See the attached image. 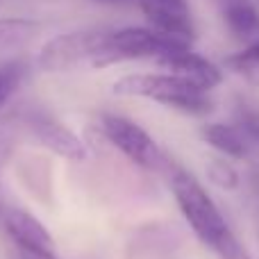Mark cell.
I'll return each mask as SVG.
<instances>
[{"label": "cell", "instance_id": "cell-1", "mask_svg": "<svg viewBox=\"0 0 259 259\" xmlns=\"http://www.w3.org/2000/svg\"><path fill=\"white\" fill-rule=\"evenodd\" d=\"M168 187L189 230L196 234V239L202 246L214 252L221 246V241H225L232 234V228L223 216V211L219 209L216 200L211 198V193L196 175L180 166L170 168Z\"/></svg>", "mask_w": 259, "mask_h": 259}, {"label": "cell", "instance_id": "cell-2", "mask_svg": "<svg viewBox=\"0 0 259 259\" xmlns=\"http://www.w3.org/2000/svg\"><path fill=\"white\" fill-rule=\"evenodd\" d=\"M114 96L146 98L189 116H207L214 109L209 94L170 73H132L114 82Z\"/></svg>", "mask_w": 259, "mask_h": 259}, {"label": "cell", "instance_id": "cell-3", "mask_svg": "<svg viewBox=\"0 0 259 259\" xmlns=\"http://www.w3.org/2000/svg\"><path fill=\"white\" fill-rule=\"evenodd\" d=\"M191 48L189 41L175 39L152 27H123V30L103 32L100 48L91 68H107L132 59H159L164 55Z\"/></svg>", "mask_w": 259, "mask_h": 259}, {"label": "cell", "instance_id": "cell-4", "mask_svg": "<svg viewBox=\"0 0 259 259\" xmlns=\"http://www.w3.org/2000/svg\"><path fill=\"white\" fill-rule=\"evenodd\" d=\"M100 127H103L105 139L141 170L157 173V170L168 168V159L159 143L152 139L146 127L134 123L132 118L121 116V114H103Z\"/></svg>", "mask_w": 259, "mask_h": 259}, {"label": "cell", "instance_id": "cell-5", "mask_svg": "<svg viewBox=\"0 0 259 259\" xmlns=\"http://www.w3.org/2000/svg\"><path fill=\"white\" fill-rule=\"evenodd\" d=\"M103 32H73V34H59L46 41L39 50V68L46 73H64L77 66H91L94 57L100 48Z\"/></svg>", "mask_w": 259, "mask_h": 259}, {"label": "cell", "instance_id": "cell-6", "mask_svg": "<svg viewBox=\"0 0 259 259\" xmlns=\"http://www.w3.org/2000/svg\"><path fill=\"white\" fill-rule=\"evenodd\" d=\"M157 66L164 73H170V75L180 77V80L189 82V84L198 87V89L207 91V94L223 82V71L214 62L193 53L191 48L164 55V57L157 59Z\"/></svg>", "mask_w": 259, "mask_h": 259}, {"label": "cell", "instance_id": "cell-7", "mask_svg": "<svg viewBox=\"0 0 259 259\" xmlns=\"http://www.w3.org/2000/svg\"><path fill=\"white\" fill-rule=\"evenodd\" d=\"M3 228L16 243L18 252H55V239L34 214L9 207L3 214Z\"/></svg>", "mask_w": 259, "mask_h": 259}, {"label": "cell", "instance_id": "cell-8", "mask_svg": "<svg viewBox=\"0 0 259 259\" xmlns=\"http://www.w3.org/2000/svg\"><path fill=\"white\" fill-rule=\"evenodd\" d=\"M32 132H34L36 141L46 148L48 152L62 157L66 161H87L89 159V148L87 143L66 127L62 121L50 116H36L32 118Z\"/></svg>", "mask_w": 259, "mask_h": 259}, {"label": "cell", "instance_id": "cell-9", "mask_svg": "<svg viewBox=\"0 0 259 259\" xmlns=\"http://www.w3.org/2000/svg\"><path fill=\"white\" fill-rule=\"evenodd\" d=\"M200 139L211 150H216L219 155L228 157L232 161L248 159V155L252 152L250 143L246 141V137L234 123H221V121L205 123L200 127Z\"/></svg>", "mask_w": 259, "mask_h": 259}, {"label": "cell", "instance_id": "cell-10", "mask_svg": "<svg viewBox=\"0 0 259 259\" xmlns=\"http://www.w3.org/2000/svg\"><path fill=\"white\" fill-rule=\"evenodd\" d=\"M230 34L243 44L259 41V9L250 0H216Z\"/></svg>", "mask_w": 259, "mask_h": 259}, {"label": "cell", "instance_id": "cell-11", "mask_svg": "<svg viewBox=\"0 0 259 259\" xmlns=\"http://www.w3.org/2000/svg\"><path fill=\"white\" fill-rule=\"evenodd\" d=\"M225 68L239 75L243 82L252 87H259V41L257 44H248L243 50L225 57Z\"/></svg>", "mask_w": 259, "mask_h": 259}, {"label": "cell", "instance_id": "cell-12", "mask_svg": "<svg viewBox=\"0 0 259 259\" xmlns=\"http://www.w3.org/2000/svg\"><path fill=\"white\" fill-rule=\"evenodd\" d=\"M36 30L39 25L30 18H0V50L18 48L27 44Z\"/></svg>", "mask_w": 259, "mask_h": 259}, {"label": "cell", "instance_id": "cell-13", "mask_svg": "<svg viewBox=\"0 0 259 259\" xmlns=\"http://www.w3.org/2000/svg\"><path fill=\"white\" fill-rule=\"evenodd\" d=\"M27 71H30V66L25 59H12V62L0 64V109L21 89L23 80L27 77Z\"/></svg>", "mask_w": 259, "mask_h": 259}, {"label": "cell", "instance_id": "cell-14", "mask_svg": "<svg viewBox=\"0 0 259 259\" xmlns=\"http://www.w3.org/2000/svg\"><path fill=\"white\" fill-rule=\"evenodd\" d=\"M205 170H207V178L214 187L223 189V191H237L239 184H241V175H239L237 166L232 164V159L228 157H214L205 164Z\"/></svg>", "mask_w": 259, "mask_h": 259}, {"label": "cell", "instance_id": "cell-15", "mask_svg": "<svg viewBox=\"0 0 259 259\" xmlns=\"http://www.w3.org/2000/svg\"><path fill=\"white\" fill-rule=\"evenodd\" d=\"M234 125L241 130L246 141L250 143L252 152H259V112L250 105H239L234 112Z\"/></svg>", "mask_w": 259, "mask_h": 259}, {"label": "cell", "instance_id": "cell-16", "mask_svg": "<svg viewBox=\"0 0 259 259\" xmlns=\"http://www.w3.org/2000/svg\"><path fill=\"white\" fill-rule=\"evenodd\" d=\"M214 255L219 259H252L250 250H248V248L239 241L234 232L230 234L225 241H221V246L214 250Z\"/></svg>", "mask_w": 259, "mask_h": 259}, {"label": "cell", "instance_id": "cell-17", "mask_svg": "<svg viewBox=\"0 0 259 259\" xmlns=\"http://www.w3.org/2000/svg\"><path fill=\"white\" fill-rule=\"evenodd\" d=\"M143 5H155V7H164V9H173V12H184L189 14V5L187 0H139Z\"/></svg>", "mask_w": 259, "mask_h": 259}, {"label": "cell", "instance_id": "cell-18", "mask_svg": "<svg viewBox=\"0 0 259 259\" xmlns=\"http://www.w3.org/2000/svg\"><path fill=\"white\" fill-rule=\"evenodd\" d=\"M21 255V259H59L55 252H18Z\"/></svg>", "mask_w": 259, "mask_h": 259}, {"label": "cell", "instance_id": "cell-19", "mask_svg": "<svg viewBox=\"0 0 259 259\" xmlns=\"http://www.w3.org/2000/svg\"><path fill=\"white\" fill-rule=\"evenodd\" d=\"M96 3H109V5H118V3H127V0H96Z\"/></svg>", "mask_w": 259, "mask_h": 259}]
</instances>
